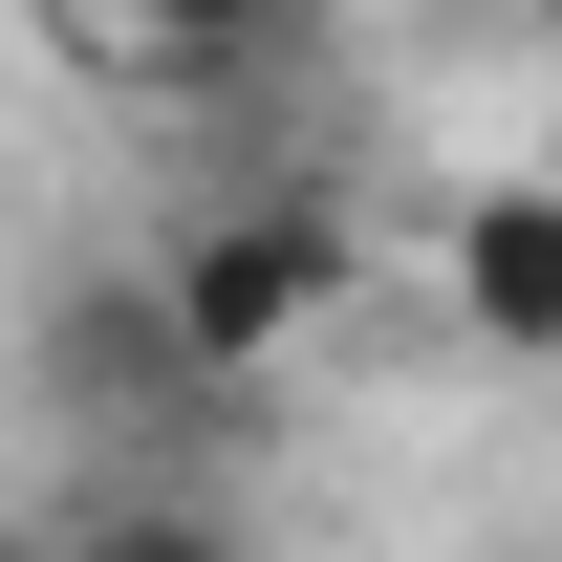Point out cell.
<instances>
[{"mask_svg":"<svg viewBox=\"0 0 562 562\" xmlns=\"http://www.w3.org/2000/svg\"><path fill=\"white\" fill-rule=\"evenodd\" d=\"M151 303H173L195 390H281V368L368 303V238H347V195H216V216H173Z\"/></svg>","mask_w":562,"mask_h":562,"instance_id":"1","label":"cell"},{"mask_svg":"<svg viewBox=\"0 0 562 562\" xmlns=\"http://www.w3.org/2000/svg\"><path fill=\"white\" fill-rule=\"evenodd\" d=\"M87 66L151 87V109H238V87L303 66V0H87Z\"/></svg>","mask_w":562,"mask_h":562,"instance_id":"2","label":"cell"},{"mask_svg":"<svg viewBox=\"0 0 562 562\" xmlns=\"http://www.w3.org/2000/svg\"><path fill=\"white\" fill-rule=\"evenodd\" d=\"M432 281H454V325L519 368H562V173H497V195L432 216Z\"/></svg>","mask_w":562,"mask_h":562,"instance_id":"3","label":"cell"},{"mask_svg":"<svg viewBox=\"0 0 562 562\" xmlns=\"http://www.w3.org/2000/svg\"><path fill=\"white\" fill-rule=\"evenodd\" d=\"M44 562H260V541H238L216 497H109V519H87V541H44Z\"/></svg>","mask_w":562,"mask_h":562,"instance_id":"4","label":"cell"},{"mask_svg":"<svg viewBox=\"0 0 562 562\" xmlns=\"http://www.w3.org/2000/svg\"><path fill=\"white\" fill-rule=\"evenodd\" d=\"M432 22H476V44H519V22H562V0H432Z\"/></svg>","mask_w":562,"mask_h":562,"instance_id":"5","label":"cell"},{"mask_svg":"<svg viewBox=\"0 0 562 562\" xmlns=\"http://www.w3.org/2000/svg\"><path fill=\"white\" fill-rule=\"evenodd\" d=\"M519 173H562V109H541V151H519Z\"/></svg>","mask_w":562,"mask_h":562,"instance_id":"6","label":"cell"}]
</instances>
